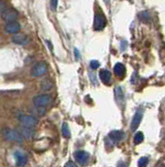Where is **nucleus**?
Instances as JSON below:
<instances>
[{
  "instance_id": "f257e3e1",
  "label": "nucleus",
  "mask_w": 165,
  "mask_h": 167,
  "mask_svg": "<svg viewBox=\"0 0 165 167\" xmlns=\"http://www.w3.org/2000/svg\"><path fill=\"white\" fill-rule=\"evenodd\" d=\"M1 135L3 139L8 142H18L22 143L23 142V137L19 133V131L11 129V128H3L1 130Z\"/></svg>"
},
{
  "instance_id": "f03ea898",
  "label": "nucleus",
  "mask_w": 165,
  "mask_h": 167,
  "mask_svg": "<svg viewBox=\"0 0 165 167\" xmlns=\"http://www.w3.org/2000/svg\"><path fill=\"white\" fill-rule=\"evenodd\" d=\"M19 121L23 127L26 128H34L35 126H37L38 120L33 115H26V114H21L18 117Z\"/></svg>"
},
{
  "instance_id": "7ed1b4c3",
  "label": "nucleus",
  "mask_w": 165,
  "mask_h": 167,
  "mask_svg": "<svg viewBox=\"0 0 165 167\" xmlns=\"http://www.w3.org/2000/svg\"><path fill=\"white\" fill-rule=\"evenodd\" d=\"M53 102V98L50 95H38L33 98V104L35 107H47Z\"/></svg>"
},
{
  "instance_id": "20e7f679",
  "label": "nucleus",
  "mask_w": 165,
  "mask_h": 167,
  "mask_svg": "<svg viewBox=\"0 0 165 167\" xmlns=\"http://www.w3.org/2000/svg\"><path fill=\"white\" fill-rule=\"evenodd\" d=\"M18 17H19V12L15 8H6L1 14V19L3 21L7 22V23L16 22Z\"/></svg>"
},
{
  "instance_id": "39448f33",
  "label": "nucleus",
  "mask_w": 165,
  "mask_h": 167,
  "mask_svg": "<svg viewBox=\"0 0 165 167\" xmlns=\"http://www.w3.org/2000/svg\"><path fill=\"white\" fill-rule=\"evenodd\" d=\"M73 157L74 159H76V161L79 163V164L85 166L88 164L89 160H90V155L87 152H85V150H76L73 154Z\"/></svg>"
},
{
  "instance_id": "423d86ee",
  "label": "nucleus",
  "mask_w": 165,
  "mask_h": 167,
  "mask_svg": "<svg viewBox=\"0 0 165 167\" xmlns=\"http://www.w3.org/2000/svg\"><path fill=\"white\" fill-rule=\"evenodd\" d=\"M48 72V65L46 62L41 61V62H38L36 63L33 69L31 71V76L32 77H40V76H44V74H47Z\"/></svg>"
},
{
  "instance_id": "0eeeda50",
  "label": "nucleus",
  "mask_w": 165,
  "mask_h": 167,
  "mask_svg": "<svg viewBox=\"0 0 165 167\" xmlns=\"http://www.w3.org/2000/svg\"><path fill=\"white\" fill-rule=\"evenodd\" d=\"M14 157H15V160H16V165L18 167H23L27 164V156L25 155L23 152H21V150H16L14 153Z\"/></svg>"
},
{
  "instance_id": "6e6552de",
  "label": "nucleus",
  "mask_w": 165,
  "mask_h": 167,
  "mask_svg": "<svg viewBox=\"0 0 165 167\" xmlns=\"http://www.w3.org/2000/svg\"><path fill=\"white\" fill-rule=\"evenodd\" d=\"M12 42L16 45H20V46H25L30 43V38L27 35H25L23 33H17L12 37Z\"/></svg>"
},
{
  "instance_id": "1a4fd4ad",
  "label": "nucleus",
  "mask_w": 165,
  "mask_h": 167,
  "mask_svg": "<svg viewBox=\"0 0 165 167\" xmlns=\"http://www.w3.org/2000/svg\"><path fill=\"white\" fill-rule=\"evenodd\" d=\"M142 120V113L140 111H137L135 112L133 117H132V120H131V124H130V129L131 131H135L138 128V126L140 125Z\"/></svg>"
},
{
  "instance_id": "9d476101",
  "label": "nucleus",
  "mask_w": 165,
  "mask_h": 167,
  "mask_svg": "<svg viewBox=\"0 0 165 167\" xmlns=\"http://www.w3.org/2000/svg\"><path fill=\"white\" fill-rule=\"evenodd\" d=\"M21 29V25L18 23V22H11V23H7L5 25L4 30L6 33L9 34H14L18 33Z\"/></svg>"
},
{
  "instance_id": "9b49d317",
  "label": "nucleus",
  "mask_w": 165,
  "mask_h": 167,
  "mask_svg": "<svg viewBox=\"0 0 165 167\" xmlns=\"http://www.w3.org/2000/svg\"><path fill=\"white\" fill-rule=\"evenodd\" d=\"M19 133L21 134V136L23 137V139H31V138L34 137L35 132L33 130V128H26L22 127L20 130H19Z\"/></svg>"
},
{
  "instance_id": "f8f14e48",
  "label": "nucleus",
  "mask_w": 165,
  "mask_h": 167,
  "mask_svg": "<svg viewBox=\"0 0 165 167\" xmlns=\"http://www.w3.org/2000/svg\"><path fill=\"white\" fill-rule=\"evenodd\" d=\"M105 19L102 15L97 14L95 16V20H94V29L95 30H101L105 26Z\"/></svg>"
},
{
  "instance_id": "ddd939ff",
  "label": "nucleus",
  "mask_w": 165,
  "mask_h": 167,
  "mask_svg": "<svg viewBox=\"0 0 165 167\" xmlns=\"http://www.w3.org/2000/svg\"><path fill=\"white\" fill-rule=\"evenodd\" d=\"M99 78L105 85H108L112 81V74L108 70L103 69L99 72Z\"/></svg>"
},
{
  "instance_id": "4468645a",
  "label": "nucleus",
  "mask_w": 165,
  "mask_h": 167,
  "mask_svg": "<svg viewBox=\"0 0 165 167\" xmlns=\"http://www.w3.org/2000/svg\"><path fill=\"white\" fill-rule=\"evenodd\" d=\"M108 137L111 138L114 142H120V141L124 138V132H122V131H120V130L112 131V132L108 134Z\"/></svg>"
},
{
  "instance_id": "2eb2a0df",
  "label": "nucleus",
  "mask_w": 165,
  "mask_h": 167,
  "mask_svg": "<svg viewBox=\"0 0 165 167\" xmlns=\"http://www.w3.org/2000/svg\"><path fill=\"white\" fill-rule=\"evenodd\" d=\"M114 72L116 74V76H118V77H120V78H122V77L124 76L125 73H126L125 66L123 65V63H121V62L116 63L115 66H114Z\"/></svg>"
},
{
  "instance_id": "dca6fc26",
  "label": "nucleus",
  "mask_w": 165,
  "mask_h": 167,
  "mask_svg": "<svg viewBox=\"0 0 165 167\" xmlns=\"http://www.w3.org/2000/svg\"><path fill=\"white\" fill-rule=\"evenodd\" d=\"M115 98L119 105H121L123 101H124V92H123V89L121 86H117V87L115 88Z\"/></svg>"
},
{
  "instance_id": "f3484780",
  "label": "nucleus",
  "mask_w": 165,
  "mask_h": 167,
  "mask_svg": "<svg viewBox=\"0 0 165 167\" xmlns=\"http://www.w3.org/2000/svg\"><path fill=\"white\" fill-rule=\"evenodd\" d=\"M62 134H63V137H65V138L70 137V129L67 123H63L62 125Z\"/></svg>"
},
{
  "instance_id": "a211bd4d",
  "label": "nucleus",
  "mask_w": 165,
  "mask_h": 167,
  "mask_svg": "<svg viewBox=\"0 0 165 167\" xmlns=\"http://www.w3.org/2000/svg\"><path fill=\"white\" fill-rule=\"evenodd\" d=\"M144 139V133L142 132H137L136 134L134 135V144H140V142H142Z\"/></svg>"
},
{
  "instance_id": "6ab92c4d",
  "label": "nucleus",
  "mask_w": 165,
  "mask_h": 167,
  "mask_svg": "<svg viewBox=\"0 0 165 167\" xmlns=\"http://www.w3.org/2000/svg\"><path fill=\"white\" fill-rule=\"evenodd\" d=\"M148 163H149V159L147 157H141V158L138 159L137 165H138V167H147Z\"/></svg>"
},
{
  "instance_id": "aec40b11",
  "label": "nucleus",
  "mask_w": 165,
  "mask_h": 167,
  "mask_svg": "<svg viewBox=\"0 0 165 167\" xmlns=\"http://www.w3.org/2000/svg\"><path fill=\"white\" fill-rule=\"evenodd\" d=\"M99 66H100V62L97 61V60L93 59V60L90 61V67H91L92 70H97Z\"/></svg>"
},
{
  "instance_id": "412c9836",
  "label": "nucleus",
  "mask_w": 165,
  "mask_h": 167,
  "mask_svg": "<svg viewBox=\"0 0 165 167\" xmlns=\"http://www.w3.org/2000/svg\"><path fill=\"white\" fill-rule=\"evenodd\" d=\"M34 111H35V113H37V115H40V116L46 114V109L43 107H35Z\"/></svg>"
},
{
  "instance_id": "4be33fe9",
  "label": "nucleus",
  "mask_w": 165,
  "mask_h": 167,
  "mask_svg": "<svg viewBox=\"0 0 165 167\" xmlns=\"http://www.w3.org/2000/svg\"><path fill=\"white\" fill-rule=\"evenodd\" d=\"M7 8V6H6V4H5V2L4 1H1V0H0V12H2L5 11V9Z\"/></svg>"
},
{
  "instance_id": "5701e85b",
  "label": "nucleus",
  "mask_w": 165,
  "mask_h": 167,
  "mask_svg": "<svg viewBox=\"0 0 165 167\" xmlns=\"http://www.w3.org/2000/svg\"><path fill=\"white\" fill-rule=\"evenodd\" d=\"M51 6L53 8V11H56L58 6V0H51Z\"/></svg>"
},
{
  "instance_id": "b1692460",
  "label": "nucleus",
  "mask_w": 165,
  "mask_h": 167,
  "mask_svg": "<svg viewBox=\"0 0 165 167\" xmlns=\"http://www.w3.org/2000/svg\"><path fill=\"white\" fill-rule=\"evenodd\" d=\"M64 167H77V166H76V164L74 162L68 161V162H67L66 164H65V166H64Z\"/></svg>"
},
{
  "instance_id": "393cba45",
  "label": "nucleus",
  "mask_w": 165,
  "mask_h": 167,
  "mask_svg": "<svg viewBox=\"0 0 165 167\" xmlns=\"http://www.w3.org/2000/svg\"><path fill=\"white\" fill-rule=\"evenodd\" d=\"M104 2L106 3V4H108V3H109V0H104Z\"/></svg>"
}]
</instances>
